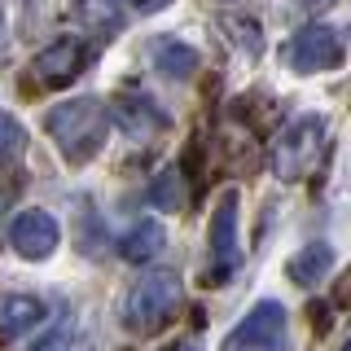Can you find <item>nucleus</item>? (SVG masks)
Wrapping results in <instances>:
<instances>
[{
	"label": "nucleus",
	"instance_id": "f257e3e1",
	"mask_svg": "<svg viewBox=\"0 0 351 351\" xmlns=\"http://www.w3.org/2000/svg\"><path fill=\"white\" fill-rule=\"evenodd\" d=\"M44 132L53 136V145L62 149V158L71 167H84L93 162L106 145V132H110V114L97 97H71V101L53 106L44 114Z\"/></svg>",
	"mask_w": 351,
	"mask_h": 351
},
{
	"label": "nucleus",
	"instance_id": "f03ea898",
	"mask_svg": "<svg viewBox=\"0 0 351 351\" xmlns=\"http://www.w3.org/2000/svg\"><path fill=\"white\" fill-rule=\"evenodd\" d=\"M180 299H184V290L176 272H149L123 299V325L132 334H154V329H162L180 312Z\"/></svg>",
	"mask_w": 351,
	"mask_h": 351
},
{
	"label": "nucleus",
	"instance_id": "7ed1b4c3",
	"mask_svg": "<svg viewBox=\"0 0 351 351\" xmlns=\"http://www.w3.org/2000/svg\"><path fill=\"white\" fill-rule=\"evenodd\" d=\"M321 136H325V123L316 114L294 119V123L272 141V154H268V158H272V176H277L281 184L303 180V176L312 171L316 154H321Z\"/></svg>",
	"mask_w": 351,
	"mask_h": 351
},
{
	"label": "nucleus",
	"instance_id": "20e7f679",
	"mask_svg": "<svg viewBox=\"0 0 351 351\" xmlns=\"http://www.w3.org/2000/svg\"><path fill=\"white\" fill-rule=\"evenodd\" d=\"M285 347V307L277 299H259L224 338V351H281Z\"/></svg>",
	"mask_w": 351,
	"mask_h": 351
},
{
	"label": "nucleus",
	"instance_id": "39448f33",
	"mask_svg": "<svg viewBox=\"0 0 351 351\" xmlns=\"http://www.w3.org/2000/svg\"><path fill=\"white\" fill-rule=\"evenodd\" d=\"M285 66H290L294 75H321V71H334V66H343V40L334 36L329 27H303L299 36H290V44H285Z\"/></svg>",
	"mask_w": 351,
	"mask_h": 351
},
{
	"label": "nucleus",
	"instance_id": "423d86ee",
	"mask_svg": "<svg viewBox=\"0 0 351 351\" xmlns=\"http://www.w3.org/2000/svg\"><path fill=\"white\" fill-rule=\"evenodd\" d=\"M88 66V44L75 40V36H62L53 40L44 53H36V62H31V80L40 88H66Z\"/></svg>",
	"mask_w": 351,
	"mask_h": 351
},
{
	"label": "nucleus",
	"instance_id": "0eeeda50",
	"mask_svg": "<svg viewBox=\"0 0 351 351\" xmlns=\"http://www.w3.org/2000/svg\"><path fill=\"white\" fill-rule=\"evenodd\" d=\"M9 241H14V250L22 259H49L62 241V228L44 206H27V211H18L14 224H9Z\"/></svg>",
	"mask_w": 351,
	"mask_h": 351
},
{
	"label": "nucleus",
	"instance_id": "6e6552de",
	"mask_svg": "<svg viewBox=\"0 0 351 351\" xmlns=\"http://www.w3.org/2000/svg\"><path fill=\"white\" fill-rule=\"evenodd\" d=\"M241 263L237 250V193H224L211 215V281L233 277Z\"/></svg>",
	"mask_w": 351,
	"mask_h": 351
},
{
	"label": "nucleus",
	"instance_id": "1a4fd4ad",
	"mask_svg": "<svg viewBox=\"0 0 351 351\" xmlns=\"http://www.w3.org/2000/svg\"><path fill=\"white\" fill-rule=\"evenodd\" d=\"M114 119H119V128H123L128 136H136V141H149L158 128H167L162 110L154 106L149 97H141V93L119 97V101H114Z\"/></svg>",
	"mask_w": 351,
	"mask_h": 351
},
{
	"label": "nucleus",
	"instance_id": "9d476101",
	"mask_svg": "<svg viewBox=\"0 0 351 351\" xmlns=\"http://www.w3.org/2000/svg\"><path fill=\"white\" fill-rule=\"evenodd\" d=\"M149 58H154V66L162 71V80H189V75L197 71V53H193L184 40H176V36L154 40Z\"/></svg>",
	"mask_w": 351,
	"mask_h": 351
},
{
	"label": "nucleus",
	"instance_id": "9b49d317",
	"mask_svg": "<svg viewBox=\"0 0 351 351\" xmlns=\"http://www.w3.org/2000/svg\"><path fill=\"white\" fill-rule=\"evenodd\" d=\"M40 321H44L40 299H31V294H9V299H0V334L5 338L27 334V329H36Z\"/></svg>",
	"mask_w": 351,
	"mask_h": 351
},
{
	"label": "nucleus",
	"instance_id": "f8f14e48",
	"mask_svg": "<svg viewBox=\"0 0 351 351\" xmlns=\"http://www.w3.org/2000/svg\"><path fill=\"white\" fill-rule=\"evenodd\" d=\"M162 241H167V233H162L158 219H141V224L128 228V237L119 241V250H123L128 263H149L154 255H162Z\"/></svg>",
	"mask_w": 351,
	"mask_h": 351
},
{
	"label": "nucleus",
	"instance_id": "ddd939ff",
	"mask_svg": "<svg viewBox=\"0 0 351 351\" xmlns=\"http://www.w3.org/2000/svg\"><path fill=\"white\" fill-rule=\"evenodd\" d=\"M329 268H334V250H329L325 241H312V246H303L299 255L285 263L290 281H299V285H316V281H321Z\"/></svg>",
	"mask_w": 351,
	"mask_h": 351
},
{
	"label": "nucleus",
	"instance_id": "4468645a",
	"mask_svg": "<svg viewBox=\"0 0 351 351\" xmlns=\"http://www.w3.org/2000/svg\"><path fill=\"white\" fill-rule=\"evenodd\" d=\"M189 202V184H184V171L180 167H162L154 176L149 184V206H158V211H180V206Z\"/></svg>",
	"mask_w": 351,
	"mask_h": 351
},
{
	"label": "nucleus",
	"instance_id": "2eb2a0df",
	"mask_svg": "<svg viewBox=\"0 0 351 351\" xmlns=\"http://www.w3.org/2000/svg\"><path fill=\"white\" fill-rule=\"evenodd\" d=\"M22 154H27V128L9 110H0V167H14Z\"/></svg>",
	"mask_w": 351,
	"mask_h": 351
},
{
	"label": "nucleus",
	"instance_id": "dca6fc26",
	"mask_svg": "<svg viewBox=\"0 0 351 351\" xmlns=\"http://www.w3.org/2000/svg\"><path fill=\"white\" fill-rule=\"evenodd\" d=\"M31 351H97V347H93V338L80 334L75 325H58V329H49Z\"/></svg>",
	"mask_w": 351,
	"mask_h": 351
},
{
	"label": "nucleus",
	"instance_id": "f3484780",
	"mask_svg": "<svg viewBox=\"0 0 351 351\" xmlns=\"http://www.w3.org/2000/svg\"><path fill=\"white\" fill-rule=\"evenodd\" d=\"M84 14H88V22H97V27H114L119 22V5L123 0H84Z\"/></svg>",
	"mask_w": 351,
	"mask_h": 351
},
{
	"label": "nucleus",
	"instance_id": "a211bd4d",
	"mask_svg": "<svg viewBox=\"0 0 351 351\" xmlns=\"http://www.w3.org/2000/svg\"><path fill=\"white\" fill-rule=\"evenodd\" d=\"M171 0H132V9H136V14H158V9H167Z\"/></svg>",
	"mask_w": 351,
	"mask_h": 351
},
{
	"label": "nucleus",
	"instance_id": "6ab92c4d",
	"mask_svg": "<svg viewBox=\"0 0 351 351\" xmlns=\"http://www.w3.org/2000/svg\"><path fill=\"white\" fill-rule=\"evenodd\" d=\"M171 351H197V343H193V338H184V343H176Z\"/></svg>",
	"mask_w": 351,
	"mask_h": 351
},
{
	"label": "nucleus",
	"instance_id": "aec40b11",
	"mask_svg": "<svg viewBox=\"0 0 351 351\" xmlns=\"http://www.w3.org/2000/svg\"><path fill=\"white\" fill-rule=\"evenodd\" d=\"M303 5H312V9H321V5H329V0H303Z\"/></svg>",
	"mask_w": 351,
	"mask_h": 351
},
{
	"label": "nucleus",
	"instance_id": "412c9836",
	"mask_svg": "<svg viewBox=\"0 0 351 351\" xmlns=\"http://www.w3.org/2000/svg\"><path fill=\"white\" fill-rule=\"evenodd\" d=\"M5 202H9V193H0V206H5Z\"/></svg>",
	"mask_w": 351,
	"mask_h": 351
},
{
	"label": "nucleus",
	"instance_id": "4be33fe9",
	"mask_svg": "<svg viewBox=\"0 0 351 351\" xmlns=\"http://www.w3.org/2000/svg\"><path fill=\"white\" fill-rule=\"evenodd\" d=\"M343 351H351V343H347V347H343Z\"/></svg>",
	"mask_w": 351,
	"mask_h": 351
}]
</instances>
